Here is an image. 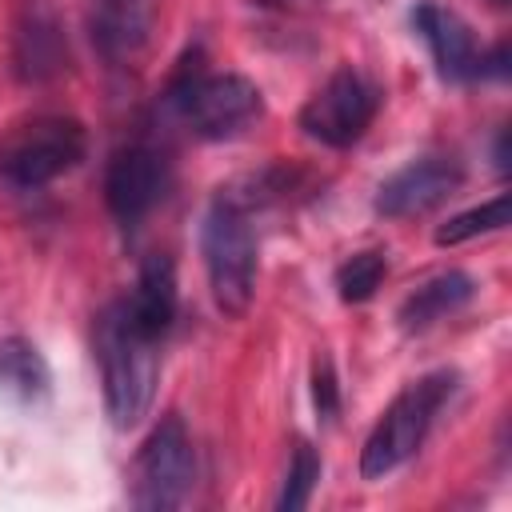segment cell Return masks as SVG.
<instances>
[{"mask_svg":"<svg viewBox=\"0 0 512 512\" xmlns=\"http://www.w3.org/2000/svg\"><path fill=\"white\" fill-rule=\"evenodd\" d=\"M96 360H100V380H104V408L116 428H132L148 416L152 396H156V336H148L124 296L112 300L96 316Z\"/></svg>","mask_w":512,"mask_h":512,"instance_id":"cell-1","label":"cell"},{"mask_svg":"<svg viewBox=\"0 0 512 512\" xmlns=\"http://www.w3.org/2000/svg\"><path fill=\"white\" fill-rule=\"evenodd\" d=\"M200 252H204L208 288H212L216 308L224 316H244L256 296L260 260H256V232H252L248 208L232 192H220L212 208L204 212Z\"/></svg>","mask_w":512,"mask_h":512,"instance_id":"cell-2","label":"cell"},{"mask_svg":"<svg viewBox=\"0 0 512 512\" xmlns=\"http://www.w3.org/2000/svg\"><path fill=\"white\" fill-rule=\"evenodd\" d=\"M168 100L200 140H236L264 116V96L248 76L204 72L196 64V56H192V64L180 60Z\"/></svg>","mask_w":512,"mask_h":512,"instance_id":"cell-3","label":"cell"},{"mask_svg":"<svg viewBox=\"0 0 512 512\" xmlns=\"http://www.w3.org/2000/svg\"><path fill=\"white\" fill-rule=\"evenodd\" d=\"M88 152V132L76 116L40 112L12 124L0 140V180L16 192H36L72 172Z\"/></svg>","mask_w":512,"mask_h":512,"instance_id":"cell-4","label":"cell"},{"mask_svg":"<svg viewBox=\"0 0 512 512\" xmlns=\"http://www.w3.org/2000/svg\"><path fill=\"white\" fill-rule=\"evenodd\" d=\"M452 384H456V372H428L392 396V404L380 412V420L372 424V432L360 448L364 480H384L388 472H396L404 460L416 456L436 412L452 396Z\"/></svg>","mask_w":512,"mask_h":512,"instance_id":"cell-5","label":"cell"},{"mask_svg":"<svg viewBox=\"0 0 512 512\" xmlns=\"http://www.w3.org/2000/svg\"><path fill=\"white\" fill-rule=\"evenodd\" d=\"M132 504L144 512H172L188 500L196 480V452L184 420L168 412L132 460Z\"/></svg>","mask_w":512,"mask_h":512,"instance_id":"cell-6","label":"cell"},{"mask_svg":"<svg viewBox=\"0 0 512 512\" xmlns=\"http://www.w3.org/2000/svg\"><path fill=\"white\" fill-rule=\"evenodd\" d=\"M376 112H380V88L364 72L340 68L308 96V104L300 108V128L308 140L324 148H348L368 132Z\"/></svg>","mask_w":512,"mask_h":512,"instance_id":"cell-7","label":"cell"},{"mask_svg":"<svg viewBox=\"0 0 512 512\" xmlns=\"http://www.w3.org/2000/svg\"><path fill=\"white\" fill-rule=\"evenodd\" d=\"M172 184V168H168V156L156 148V144H128L120 148L112 160H108V172H104V200H108V212L124 224V228H136L168 192Z\"/></svg>","mask_w":512,"mask_h":512,"instance_id":"cell-8","label":"cell"},{"mask_svg":"<svg viewBox=\"0 0 512 512\" xmlns=\"http://www.w3.org/2000/svg\"><path fill=\"white\" fill-rule=\"evenodd\" d=\"M460 184H464V164L456 156H420V160H408L400 172H392L380 184L376 212L388 220L424 216L436 204H444L448 196H456Z\"/></svg>","mask_w":512,"mask_h":512,"instance_id":"cell-9","label":"cell"},{"mask_svg":"<svg viewBox=\"0 0 512 512\" xmlns=\"http://www.w3.org/2000/svg\"><path fill=\"white\" fill-rule=\"evenodd\" d=\"M412 24H416V32L424 36V44H428V52H432V60H436V72H440L444 80H452V84L476 80V72H480V52H476V44H472L468 24H464L456 12H448V8H440V4H432V0H424V4H416Z\"/></svg>","mask_w":512,"mask_h":512,"instance_id":"cell-10","label":"cell"},{"mask_svg":"<svg viewBox=\"0 0 512 512\" xmlns=\"http://www.w3.org/2000/svg\"><path fill=\"white\" fill-rule=\"evenodd\" d=\"M156 24V0H92L88 32L104 60H132Z\"/></svg>","mask_w":512,"mask_h":512,"instance_id":"cell-11","label":"cell"},{"mask_svg":"<svg viewBox=\"0 0 512 512\" xmlns=\"http://www.w3.org/2000/svg\"><path fill=\"white\" fill-rule=\"evenodd\" d=\"M64 64H68V44L56 12L44 0H28L16 24V76L40 84L64 72Z\"/></svg>","mask_w":512,"mask_h":512,"instance_id":"cell-12","label":"cell"},{"mask_svg":"<svg viewBox=\"0 0 512 512\" xmlns=\"http://www.w3.org/2000/svg\"><path fill=\"white\" fill-rule=\"evenodd\" d=\"M132 320L148 332V336H164L176 320V264L172 256L164 252H152L144 264H140V276H136V288L124 296Z\"/></svg>","mask_w":512,"mask_h":512,"instance_id":"cell-13","label":"cell"},{"mask_svg":"<svg viewBox=\"0 0 512 512\" xmlns=\"http://www.w3.org/2000/svg\"><path fill=\"white\" fill-rule=\"evenodd\" d=\"M472 292H476V280L468 272H456V268L452 272H436V276H428L424 284H416L404 296L396 320H400L404 332H424V328L440 324L444 316H452L460 304H468Z\"/></svg>","mask_w":512,"mask_h":512,"instance_id":"cell-14","label":"cell"},{"mask_svg":"<svg viewBox=\"0 0 512 512\" xmlns=\"http://www.w3.org/2000/svg\"><path fill=\"white\" fill-rule=\"evenodd\" d=\"M0 388L8 396H16L20 404H40L48 396L52 372L32 340H24V336L0 340Z\"/></svg>","mask_w":512,"mask_h":512,"instance_id":"cell-15","label":"cell"},{"mask_svg":"<svg viewBox=\"0 0 512 512\" xmlns=\"http://www.w3.org/2000/svg\"><path fill=\"white\" fill-rule=\"evenodd\" d=\"M504 224H508V192H496L492 200H484V204H476V208L452 216L448 224H440V228H436V244H440V248H452V244H464V240H472V236L500 232Z\"/></svg>","mask_w":512,"mask_h":512,"instance_id":"cell-16","label":"cell"},{"mask_svg":"<svg viewBox=\"0 0 512 512\" xmlns=\"http://www.w3.org/2000/svg\"><path fill=\"white\" fill-rule=\"evenodd\" d=\"M388 276V256L368 248V252H356L348 256L340 268H336V292L344 304H364L376 296V288L384 284Z\"/></svg>","mask_w":512,"mask_h":512,"instance_id":"cell-17","label":"cell"},{"mask_svg":"<svg viewBox=\"0 0 512 512\" xmlns=\"http://www.w3.org/2000/svg\"><path fill=\"white\" fill-rule=\"evenodd\" d=\"M316 480H320V456H316V448L312 444H296V456L288 464V476H284V488H280L276 508L280 512H300L312 500Z\"/></svg>","mask_w":512,"mask_h":512,"instance_id":"cell-18","label":"cell"},{"mask_svg":"<svg viewBox=\"0 0 512 512\" xmlns=\"http://www.w3.org/2000/svg\"><path fill=\"white\" fill-rule=\"evenodd\" d=\"M312 404L324 420H332L336 408H340V384H336V368H332L328 356L312 360Z\"/></svg>","mask_w":512,"mask_h":512,"instance_id":"cell-19","label":"cell"},{"mask_svg":"<svg viewBox=\"0 0 512 512\" xmlns=\"http://www.w3.org/2000/svg\"><path fill=\"white\" fill-rule=\"evenodd\" d=\"M492 4H508V0H492Z\"/></svg>","mask_w":512,"mask_h":512,"instance_id":"cell-20","label":"cell"}]
</instances>
